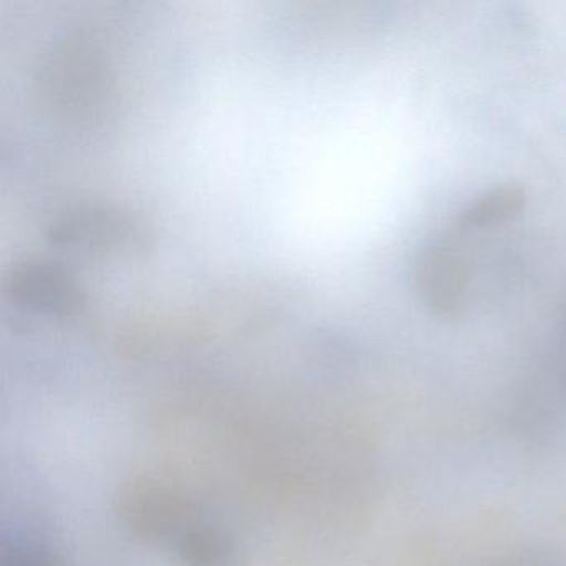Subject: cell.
Listing matches in <instances>:
<instances>
[{"label":"cell","instance_id":"3","mask_svg":"<svg viewBox=\"0 0 566 566\" xmlns=\"http://www.w3.org/2000/svg\"><path fill=\"white\" fill-rule=\"evenodd\" d=\"M512 566H538L536 563H532V565H528V563H518V565H512Z\"/></svg>","mask_w":566,"mask_h":566},{"label":"cell","instance_id":"1","mask_svg":"<svg viewBox=\"0 0 566 566\" xmlns=\"http://www.w3.org/2000/svg\"><path fill=\"white\" fill-rule=\"evenodd\" d=\"M180 553L187 566H241L233 543L210 530L188 533Z\"/></svg>","mask_w":566,"mask_h":566},{"label":"cell","instance_id":"2","mask_svg":"<svg viewBox=\"0 0 566 566\" xmlns=\"http://www.w3.org/2000/svg\"><path fill=\"white\" fill-rule=\"evenodd\" d=\"M2 566H57L51 553L38 543H12L4 549Z\"/></svg>","mask_w":566,"mask_h":566}]
</instances>
